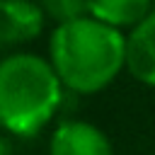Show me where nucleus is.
<instances>
[{"mask_svg": "<svg viewBox=\"0 0 155 155\" xmlns=\"http://www.w3.org/2000/svg\"><path fill=\"white\" fill-rule=\"evenodd\" d=\"M48 61L68 90L92 94L126 65V36L90 15L78 17L56 24L48 39Z\"/></svg>", "mask_w": 155, "mask_h": 155, "instance_id": "nucleus-1", "label": "nucleus"}, {"mask_svg": "<svg viewBox=\"0 0 155 155\" xmlns=\"http://www.w3.org/2000/svg\"><path fill=\"white\" fill-rule=\"evenodd\" d=\"M63 82L51 61L12 53L0 61V126L19 138L36 136L56 114Z\"/></svg>", "mask_w": 155, "mask_h": 155, "instance_id": "nucleus-2", "label": "nucleus"}, {"mask_svg": "<svg viewBox=\"0 0 155 155\" xmlns=\"http://www.w3.org/2000/svg\"><path fill=\"white\" fill-rule=\"evenodd\" d=\"M48 155H114L111 140L90 121H63L53 128Z\"/></svg>", "mask_w": 155, "mask_h": 155, "instance_id": "nucleus-3", "label": "nucleus"}, {"mask_svg": "<svg viewBox=\"0 0 155 155\" xmlns=\"http://www.w3.org/2000/svg\"><path fill=\"white\" fill-rule=\"evenodd\" d=\"M44 7L27 0H0V46L27 44L44 29Z\"/></svg>", "mask_w": 155, "mask_h": 155, "instance_id": "nucleus-4", "label": "nucleus"}, {"mask_svg": "<svg viewBox=\"0 0 155 155\" xmlns=\"http://www.w3.org/2000/svg\"><path fill=\"white\" fill-rule=\"evenodd\" d=\"M126 68L138 82L155 87V10L126 36Z\"/></svg>", "mask_w": 155, "mask_h": 155, "instance_id": "nucleus-5", "label": "nucleus"}, {"mask_svg": "<svg viewBox=\"0 0 155 155\" xmlns=\"http://www.w3.org/2000/svg\"><path fill=\"white\" fill-rule=\"evenodd\" d=\"M155 7L148 0H99L90 2V17L121 29V27H138Z\"/></svg>", "mask_w": 155, "mask_h": 155, "instance_id": "nucleus-6", "label": "nucleus"}, {"mask_svg": "<svg viewBox=\"0 0 155 155\" xmlns=\"http://www.w3.org/2000/svg\"><path fill=\"white\" fill-rule=\"evenodd\" d=\"M41 7H44V12L48 17L58 19V24L90 15V2H78V0H48Z\"/></svg>", "mask_w": 155, "mask_h": 155, "instance_id": "nucleus-7", "label": "nucleus"}, {"mask_svg": "<svg viewBox=\"0 0 155 155\" xmlns=\"http://www.w3.org/2000/svg\"><path fill=\"white\" fill-rule=\"evenodd\" d=\"M0 155H15V148L5 136H0Z\"/></svg>", "mask_w": 155, "mask_h": 155, "instance_id": "nucleus-8", "label": "nucleus"}]
</instances>
